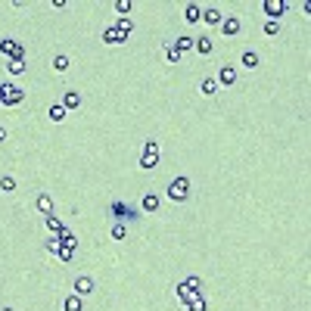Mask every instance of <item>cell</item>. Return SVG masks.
I'll use <instances>...</instances> for the list:
<instances>
[{"mask_svg":"<svg viewBox=\"0 0 311 311\" xmlns=\"http://www.w3.org/2000/svg\"><path fill=\"white\" fill-rule=\"evenodd\" d=\"M168 199L171 203H187L190 199V178H174L171 184H168Z\"/></svg>","mask_w":311,"mask_h":311,"instance_id":"obj_1","label":"cell"},{"mask_svg":"<svg viewBox=\"0 0 311 311\" xmlns=\"http://www.w3.org/2000/svg\"><path fill=\"white\" fill-rule=\"evenodd\" d=\"M199 287H203V280H199V277H187L184 283H178V287H174V296H178L184 305H187V302L199 292Z\"/></svg>","mask_w":311,"mask_h":311,"instance_id":"obj_2","label":"cell"},{"mask_svg":"<svg viewBox=\"0 0 311 311\" xmlns=\"http://www.w3.org/2000/svg\"><path fill=\"white\" fill-rule=\"evenodd\" d=\"M156 165H159V140L149 137L146 146H144V156H140V168H144V171H153Z\"/></svg>","mask_w":311,"mask_h":311,"instance_id":"obj_3","label":"cell"},{"mask_svg":"<svg viewBox=\"0 0 311 311\" xmlns=\"http://www.w3.org/2000/svg\"><path fill=\"white\" fill-rule=\"evenodd\" d=\"M109 215H112L119 224H122V221H137V218H140L137 208H131L128 203H119V199H115V203L109 206Z\"/></svg>","mask_w":311,"mask_h":311,"instance_id":"obj_4","label":"cell"},{"mask_svg":"<svg viewBox=\"0 0 311 311\" xmlns=\"http://www.w3.org/2000/svg\"><path fill=\"white\" fill-rule=\"evenodd\" d=\"M0 56H6V60H16V56H25V47H22L16 38H3V41H0Z\"/></svg>","mask_w":311,"mask_h":311,"instance_id":"obj_5","label":"cell"},{"mask_svg":"<svg viewBox=\"0 0 311 311\" xmlns=\"http://www.w3.org/2000/svg\"><path fill=\"white\" fill-rule=\"evenodd\" d=\"M25 100V90L16 87V84H3V100H0V106H19Z\"/></svg>","mask_w":311,"mask_h":311,"instance_id":"obj_6","label":"cell"},{"mask_svg":"<svg viewBox=\"0 0 311 311\" xmlns=\"http://www.w3.org/2000/svg\"><path fill=\"white\" fill-rule=\"evenodd\" d=\"M290 6H292V3H290V0H265V3H262V10H265L268 16H271V19H274V22H277V19H280V16H283V13H287V10H290Z\"/></svg>","mask_w":311,"mask_h":311,"instance_id":"obj_7","label":"cell"},{"mask_svg":"<svg viewBox=\"0 0 311 311\" xmlns=\"http://www.w3.org/2000/svg\"><path fill=\"white\" fill-rule=\"evenodd\" d=\"M218 28L224 31V38H237L240 31H243V22L237 19V16H224V22L218 25Z\"/></svg>","mask_w":311,"mask_h":311,"instance_id":"obj_8","label":"cell"},{"mask_svg":"<svg viewBox=\"0 0 311 311\" xmlns=\"http://www.w3.org/2000/svg\"><path fill=\"white\" fill-rule=\"evenodd\" d=\"M218 87H233L237 84V69L233 65H221V72H218Z\"/></svg>","mask_w":311,"mask_h":311,"instance_id":"obj_9","label":"cell"},{"mask_svg":"<svg viewBox=\"0 0 311 311\" xmlns=\"http://www.w3.org/2000/svg\"><path fill=\"white\" fill-rule=\"evenodd\" d=\"M94 292V280H90L87 274H81V277H75V296H90Z\"/></svg>","mask_w":311,"mask_h":311,"instance_id":"obj_10","label":"cell"},{"mask_svg":"<svg viewBox=\"0 0 311 311\" xmlns=\"http://www.w3.org/2000/svg\"><path fill=\"white\" fill-rule=\"evenodd\" d=\"M124 41H128V38H124L122 31L115 28V25H109V28L103 31V44H109V47H115V44H124Z\"/></svg>","mask_w":311,"mask_h":311,"instance_id":"obj_11","label":"cell"},{"mask_svg":"<svg viewBox=\"0 0 311 311\" xmlns=\"http://www.w3.org/2000/svg\"><path fill=\"white\" fill-rule=\"evenodd\" d=\"M193 50H196V53L199 56H208V53H212V50H215V41L212 38H193Z\"/></svg>","mask_w":311,"mask_h":311,"instance_id":"obj_12","label":"cell"},{"mask_svg":"<svg viewBox=\"0 0 311 311\" xmlns=\"http://www.w3.org/2000/svg\"><path fill=\"white\" fill-rule=\"evenodd\" d=\"M35 206H38L41 215H53V196H50V193H38Z\"/></svg>","mask_w":311,"mask_h":311,"instance_id":"obj_13","label":"cell"},{"mask_svg":"<svg viewBox=\"0 0 311 311\" xmlns=\"http://www.w3.org/2000/svg\"><path fill=\"white\" fill-rule=\"evenodd\" d=\"M203 22L206 25H221L224 22V13L218 10V6H208V10H203Z\"/></svg>","mask_w":311,"mask_h":311,"instance_id":"obj_14","label":"cell"},{"mask_svg":"<svg viewBox=\"0 0 311 311\" xmlns=\"http://www.w3.org/2000/svg\"><path fill=\"white\" fill-rule=\"evenodd\" d=\"M218 90H221V87H218L215 78H203V81H199V94H203V97H215Z\"/></svg>","mask_w":311,"mask_h":311,"instance_id":"obj_15","label":"cell"},{"mask_svg":"<svg viewBox=\"0 0 311 311\" xmlns=\"http://www.w3.org/2000/svg\"><path fill=\"white\" fill-rule=\"evenodd\" d=\"M62 106L69 109V112H72V109H78L81 106V94H78V90H65V94H62Z\"/></svg>","mask_w":311,"mask_h":311,"instance_id":"obj_16","label":"cell"},{"mask_svg":"<svg viewBox=\"0 0 311 311\" xmlns=\"http://www.w3.org/2000/svg\"><path fill=\"white\" fill-rule=\"evenodd\" d=\"M240 62H243V69H249V72L262 65V62H258V53H255V50H246V53L240 56Z\"/></svg>","mask_w":311,"mask_h":311,"instance_id":"obj_17","label":"cell"},{"mask_svg":"<svg viewBox=\"0 0 311 311\" xmlns=\"http://www.w3.org/2000/svg\"><path fill=\"white\" fill-rule=\"evenodd\" d=\"M140 212H159V196L156 193H146V196L140 199Z\"/></svg>","mask_w":311,"mask_h":311,"instance_id":"obj_18","label":"cell"},{"mask_svg":"<svg viewBox=\"0 0 311 311\" xmlns=\"http://www.w3.org/2000/svg\"><path fill=\"white\" fill-rule=\"evenodd\" d=\"M75 249H78V243H62L60 252H56V258H60V262H72V258H75Z\"/></svg>","mask_w":311,"mask_h":311,"instance_id":"obj_19","label":"cell"},{"mask_svg":"<svg viewBox=\"0 0 311 311\" xmlns=\"http://www.w3.org/2000/svg\"><path fill=\"white\" fill-rule=\"evenodd\" d=\"M174 50H178V53L184 56V53H187V50H193V38L190 35H178V38H174V44H171Z\"/></svg>","mask_w":311,"mask_h":311,"instance_id":"obj_20","label":"cell"},{"mask_svg":"<svg viewBox=\"0 0 311 311\" xmlns=\"http://www.w3.org/2000/svg\"><path fill=\"white\" fill-rule=\"evenodd\" d=\"M47 112H50V122H65V115H69V109H65L62 103H53V106L47 109Z\"/></svg>","mask_w":311,"mask_h":311,"instance_id":"obj_21","label":"cell"},{"mask_svg":"<svg viewBox=\"0 0 311 311\" xmlns=\"http://www.w3.org/2000/svg\"><path fill=\"white\" fill-rule=\"evenodd\" d=\"M184 19H187L190 25L203 19V10H199V3H187V10H184Z\"/></svg>","mask_w":311,"mask_h":311,"instance_id":"obj_22","label":"cell"},{"mask_svg":"<svg viewBox=\"0 0 311 311\" xmlns=\"http://www.w3.org/2000/svg\"><path fill=\"white\" fill-rule=\"evenodd\" d=\"M62 311H81V296H75V292L65 296L62 299Z\"/></svg>","mask_w":311,"mask_h":311,"instance_id":"obj_23","label":"cell"},{"mask_svg":"<svg viewBox=\"0 0 311 311\" xmlns=\"http://www.w3.org/2000/svg\"><path fill=\"white\" fill-rule=\"evenodd\" d=\"M44 224H47V230H50V233H60V230L65 228V224H62L56 215H44Z\"/></svg>","mask_w":311,"mask_h":311,"instance_id":"obj_24","label":"cell"},{"mask_svg":"<svg viewBox=\"0 0 311 311\" xmlns=\"http://www.w3.org/2000/svg\"><path fill=\"white\" fill-rule=\"evenodd\" d=\"M187 311H206V299H203V292H196V296L187 302Z\"/></svg>","mask_w":311,"mask_h":311,"instance_id":"obj_25","label":"cell"},{"mask_svg":"<svg viewBox=\"0 0 311 311\" xmlns=\"http://www.w3.org/2000/svg\"><path fill=\"white\" fill-rule=\"evenodd\" d=\"M6 69H10V75H22V72H25V56H16V60H10V65H6Z\"/></svg>","mask_w":311,"mask_h":311,"instance_id":"obj_26","label":"cell"},{"mask_svg":"<svg viewBox=\"0 0 311 311\" xmlns=\"http://www.w3.org/2000/svg\"><path fill=\"white\" fill-rule=\"evenodd\" d=\"M115 28H119V31H122V35H124V38H128V35H131V31H134V22L128 19V16H122V19H119V22H115Z\"/></svg>","mask_w":311,"mask_h":311,"instance_id":"obj_27","label":"cell"},{"mask_svg":"<svg viewBox=\"0 0 311 311\" xmlns=\"http://www.w3.org/2000/svg\"><path fill=\"white\" fill-rule=\"evenodd\" d=\"M69 65H72V60H69L65 53H60V56L53 60V69H56V72H69Z\"/></svg>","mask_w":311,"mask_h":311,"instance_id":"obj_28","label":"cell"},{"mask_svg":"<svg viewBox=\"0 0 311 311\" xmlns=\"http://www.w3.org/2000/svg\"><path fill=\"white\" fill-rule=\"evenodd\" d=\"M60 246H62V240L56 237V233H50V240H47V252H50V255H56V252H60Z\"/></svg>","mask_w":311,"mask_h":311,"instance_id":"obj_29","label":"cell"},{"mask_svg":"<svg viewBox=\"0 0 311 311\" xmlns=\"http://www.w3.org/2000/svg\"><path fill=\"white\" fill-rule=\"evenodd\" d=\"M265 35H268V38H277V35H280V22L268 19V22H265Z\"/></svg>","mask_w":311,"mask_h":311,"instance_id":"obj_30","label":"cell"},{"mask_svg":"<svg viewBox=\"0 0 311 311\" xmlns=\"http://www.w3.org/2000/svg\"><path fill=\"white\" fill-rule=\"evenodd\" d=\"M13 190H16V178H10V174L0 178V193H13Z\"/></svg>","mask_w":311,"mask_h":311,"instance_id":"obj_31","label":"cell"},{"mask_svg":"<svg viewBox=\"0 0 311 311\" xmlns=\"http://www.w3.org/2000/svg\"><path fill=\"white\" fill-rule=\"evenodd\" d=\"M56 237H60L62 243H78V237H75V230H72V228H62L60 233H56Z\"/></svg>","mask_w":311,"mask_h":311,"instance_id":"obj_32","label":"cell"},{"mask_svg":"<svg viewBox=\"0 0 311 311\" xmlns=\"http://www.w3.org/2000/svg\"><path fill=\"white\" fill-rule=\"evenodd\" d=\"M165 62H171V65H174V62H181V53H178V50H174L171 44L165 47Z\"/></svg>","mask_w":311,"mask_h":311,"instance_id":"obj_33","label":"cell"},{"mask_svg":"<svg viewBox=\"0 0 311 311\" xmlns=\"http://www.w3.org/2000/svg\"><path fill=\"white\" fill-rule=\"evenodd\" d=\"M124 237H128V228L115 221V224H112V240H124Z\"/></svg>","mask_w":311,"mask_h":311,"instance_id":"obj_34","label":"cell"},{"mask_svg":"<svg viewBox=\"0 0 311 311\" xmlns=\"http://www.w3.org/2000/svg\"><path fill=\"white\" fill-rule=\"evenodd\" d=\"M115 13L128 16V13H131V0H115Z\"/></svg>","mask_w":311,"mask_h":311,"instance_id":"obj_35","label":"cell"},{"mask_svg":"<svg viewBox=\"0 0 311 311\" xmlns=\"http://www.w3.org/2000/svg\"><path fill=\"white\" fill-rule=\"evenodd\" d=\"M0 144H6V131L3 128H0Z\"/></svg>","mask_w":311,"mask_h":311,"instance_id":"obj_36","label":"cell"},{"mask_svg":"<svg viewBox=\"0 0 311 311\" xmlns=\"http://www.w3.org/2000/svg\"><path fill=\"white\" fill-rule=\"evenodd\" d=\"M0 100H3V84H0Z\"/></svg>","mask_w":311,"mask_h":311,"instance_id":"obj_37","label":"cell"},{"mask_svg":"<svg viewBox=\"0 0 311 311\" xmlns=\"http://www.w3.org/2000/svg\"><path fill=\"white\" fill-rule=\"evenodd\" d=\"M0 311H16V308H0Z\"/></svg>","mask_w":311,"mask_h":311,"instance_id":"obj_38","label":"cell"}]
</instances>
